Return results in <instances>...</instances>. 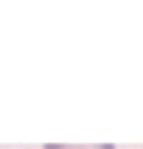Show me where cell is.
<instances>
[{
	"label": "cell",
	"mask_w": 143,
	"mask_h": 149,
	"mask_svg": "<svg viewBox=\"0 0 143 149\" xmlns=\"http://www.w3.org/2000/svg\"><path fill=\"white\" fill-rule=\"evenodd\" d=\"M44 149H116L110 143H102V145H64V143H48Z\"/></svg>",
	"instance_id": "cell-1"
}]
</instances>
